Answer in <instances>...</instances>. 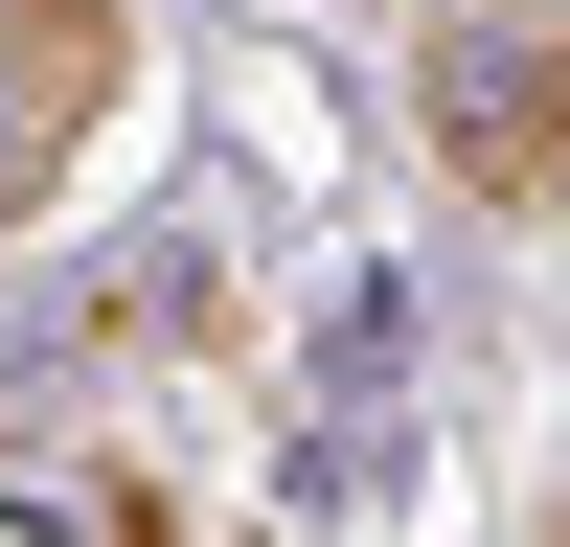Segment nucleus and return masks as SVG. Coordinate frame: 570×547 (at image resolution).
<instances>
[{"label": "nucleus", "mask_w": 570, "mask_h": 547, "mask_svg": "<svg viewBox=\"0 0 570 547\" xmlns=\"http://www.w3.org/2000/svg\"><path fill=\"white\" fill-rule=\"evenodd\" d=\"M434 160L480 182V206H570V0L434 23Z\"/></svg>", "instance_id": "obj_1"}, {"label": "nucleus", "mask_w": 570, "mask_h": 547, "mask_svg": "<svg viewBox=\"0 0 570 547\" xmlns=\"http://www.w3.org/2000/svg\"><path fill=\"white\" fill-rule=\"evenodd\" d=\"M91 115H115V0H0V228L69 182Z\"/></svg>", "instance_id": "obj_2"}]
</instances>
